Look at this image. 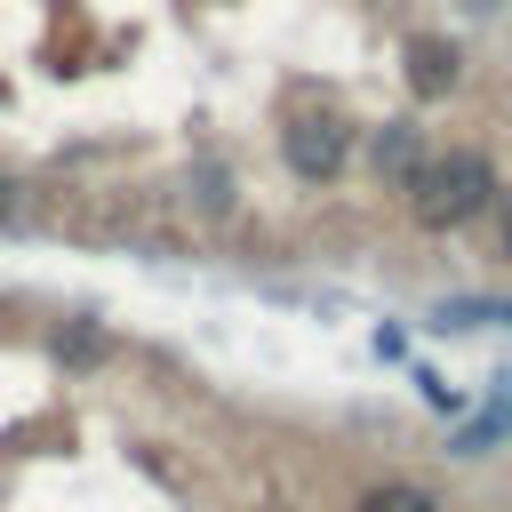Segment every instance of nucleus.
<instances>
[{
	"label": "nucleus",
	"mask_w": 512,
	"mask_h": 512,
	"mask_svg": "<svg viewBox=\"0 0 512 512\" xmlns=\"http://www.w3.org/2000/svg\"><path fill=\"white\" fill-rule=\"evenodd\" d=\"M400 192H408V208H416L424 232H456V224H472L496 200V168H488V152H464L456 144V152H424Z\"/></svg>",
	"instance_id": "nucleus-1"
},
{
	"label": "nucleus",
	"mask_w": 512,
	"mask_h": 512,
	"mask_svg": "<svg viewBox=\"0 0 512 512\" xmlns=\"http://www.w3.org/2000/svg\"><path fill=\"white\" fill-rule=\"evenodd\" d=\"M400 72H408V88H416V96H448V88H456V72H464V48H456V40H440V32H416V40L400 48Z\"/></svg>",
	"instance_id": "nucleus-3"
},
{
	"label": "nucleus",
	"mask_w": 512,
	"mask_h": 512,
	"mask_svg": "<svg viewBox=\"0 0 512 512\" xmlns=\"http://www.w3.org/2000/svg\"><path fill=\"white\" fill-rule=\"evenodd\" d=\"M464 8H496V0H464Z\"/></svg>",
	"instance_id": "nucleus-9"
},
{
	"label": "nucleus",
	"mask_w": 512,
	"mask_h": 512,
	"mask_svg": "<svg viewBox=\"0 0 512 512\" xmlns=\"http://www.w3.org/2000/svg\"><path fill=\"white\" fill-rule=\"evenodd\" d=\"M200 208H232V176H216V168H200Z\"/></svg>",
	"instance_id": "nucleus-7"
},
{
	"label": "nucleus",
	"mask_w": 512,
	"mask_h": 512,
	"mask_svg": "<svg viewBox=\"0 0 512 512\" xmlns=\"http://www.w3.org/2000/svg\"><path fill=\"white\" fill-rule=\"evenodd\" d=\"M56 352L64 360H104V328H72V336H56Z\"/></svg>",
	"instance_id": "nucleus-6"
},
{
	"label": "nucleus",
	"mask_w": 512,
	"mask_h": 512,
	"mask_svg": "<svg viewBox=\"0 0 512 512\" xmlns=\"http://www.w3.org/2000/svg\"><path fill=\"white\" fill-rule=\"evenodd\" d=\"M416 160H424V144H416V128H408V120L376 128V168H384L392 184H408V176H416Z\"/></svg>",
	"instance_id": "nucleus-4"
},
{
	"label": "nucleus",
	"mask_w": 512,
	"mask_h": 512,
	"mask_svg": "<svg viewBox=\"0 0 512 512\" xmlns=\"http://www.w3.org/2000/svg\"><path fill=\"white\" fill-rule=\"evenodd\" d=\"M504 256H512V192H504Z\"/></svg>",
	"instance_id": "nucleus-8"
},
{
	"label": "nucleus",
	"mask_w": 512,
	"mask_h": 512,
	"mask_svg": "<svg viewBox=\"0 0 512 512\" xmlns=\"http://www.w3.org/2000/svg\"><path fill=\"white\" fill-rule=\"evenodd\" d=\"M280 160H288V176H304V184H336V176L352 168V128H344L336 112H296V120L280 128Z\"/></svg>",
	"instance_id": "nucleus-2"
},
{
	"label": "nucleus",
	"mask_w": 512,
	"mask_h": 512,
	"mask_svg": "<svg viewBox=\"0 0 512 512\" xmlns=\"http://www.w3.org/2000/svg\"><path fill=\"white\" fill-rule=\"evenodd\" d=\"M360 512H440L424 488H408V480H384V488H368L360 496Z\"/></svg>",
	"instance_id": "nucleus-5"
}]
</instances>
